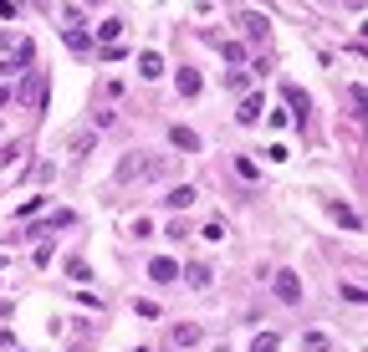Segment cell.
Masks as SVG:
<instances>
[{
	"label": "cell",
	"mask_w": 368,
	"mask_h": 352,
	"mask_svg": "<svg viewBox=\"0 0 368 352\" xmlns=\"http://www.w3.org/2000/svg\"><path fill=\"white\" fill-rule=\"evenodd\" d=\"M134 311H138V317H149V322H154V317H159V302H134Z\"/></svg>",
	"instance_id": "603a6c76"
},
{
	"label": "cell",
	"mask_w": 368,
	"mask_h": 352,
	"mask_svg": "<svg viewBox=\"0 0 368 352\" xmlns=\"http://www.w3.org/2000/svg\"><path fill=\"white\" fill-rule=\"evenodd\" d=\"M184 276H190V286H194V291H210V266H200V260H194V266L184 271Z\"/></svg>",
	"instance_id": "9a60e30c"
},
{
	"label": "cell",
	"mask_w": 368,
	"mask_h": 352,
	"mask_svg": "<svg viewBox=\"0 0 368 352\" xmlns=\"http://www.w3.org/2000/svg\"><path fill=\"white\" fill-rule=\"evenodd\" d=\"M220 57H226V61H241L246 51H241V41H226V46H220Z\"/></svg>",
	"instance_id": "7402d4cb"
},
{
	"label": "cell",
	"mask_w": 368,
	"mask_h": 352,
	"mask_svg": "<svg viewBox=\"0 0 368 352\" xmlns=\"http://www.w3.org/2000/svg\"><path fill=\"white\" fill-rule=\"evenodd\" d=\"M67 276H72V281H92V271H87V260H82V255H72V260H67Z\"/></svg>",
	"instance_id": "e0dca14e"
},
{
	"label": "cell",
	"mask_w": 368,
	"mask_h": 352,
	"mask_svg": "<svg viewBox=\"0 0 368 352\" xmlns=\"http://www.w3.org/2000/svg\"><path fill=\"white\" fill-rule=\"evenodd\" d=\"M10 317H16V306H10V302H0V322H10Z\"/></svg>",
	"instance_id": "d4e9b609"
},
{
	"label": "cell",
	"mask_w": 368,
	"mask_h": 352,
	"mask_svg": "<svg viewBox=\"0 0 368 352\" xmlns=\"http://www.w3.org/2000/svg\"><path fill=\"white\" fill-rule=\"evenodd\" d=\"M169 337H174V347H194V342H200V337H205V332H200V327H194V322H179V327H174V332H169Z\"/></svg>",
	"instance_id": "7c38bea8"
},
{
	"label": "cell",
	"mask_w": 368,
	"mask_h": 352,
	"mask_svg": "<svg viewBox=\"0 0 368 352\" xmlns=\"http://www.w3.org/2000/svg\"><path fill=\"white\" fill-rule=\"evenodd\" d=\"M138 77H149V82L164 77V57H159V51H138Z\"/></svg>",
	"instance_id": "30bf717a"
},
{
	"label": "cell",
	"mask_w": 368,
	"mask_h": 352,
	"mask_svg": "<svg viewBox=\"0 0 368 352\" xmlns=\"http://www.w3.org/2000/svg\"><path fill=\"white\" fill-rule=\"evenodd\" d=\"M200 235H205V240H226V219H210Z\"/></svg>",
	"instance_id": "44dd1931"
},
{
	"label": "cell",
	"mask_w": 368,
	"mask_h": 352,
	"mask_svg": "<svg viewBox=\"0 0 368 352\" xmlns=\"http://www.w3.org/2000/svg\"><path fill=\"white\" fill-rule=\"evenodd\" d=\"M118 36H123V21H102L98 26V41L102 46H118Z\"/></svg>",
	"instance_id": "5bb4252c"
},
{
	"label": "cell",
	"mask_w": 368,
	"mask_h": 352,
	"mask_svg": "<svg viewBox=\"0 0 368 352\" xmlns=\"http://www.w3.org/2000/svg\"><path fill=\"white\" fill-rule=\"evenodd\" d=\"M271 291H276V302H282V306H297V302H302L297 271H276V276H271Z\"/></svg>",
	"instance_id": "7a4b0ae2"
},
{
	"label": "cell",
	"mask_w": 368,
	"mask_h": 352,
	"mask_svg": "<svg viewBox=\"0 0 368 352\" xmlns=\"http://www.w3.org/2000/svg\"><path fill=\"white\" fill-rule=\"evenodd\" d=\"M327 210H333V219H338V225H343V230H363V219H358V210H348L343 199H333V204H327Z\"/></svg>",
	"instance_id": "8fae6325"
},
{
	"label": "cell",
	"mask_w": 368,
	"mask_h": 352,
	"mask_svg": "<svg viewBox=\"0 0 368 352\" xmlns=\"http://www.w3.org/2000/svg\"><path fill=\"white\" fill-rule=\"evenodd\" d=\"M67 46H72V51H87V46H92V36L82 31V26H72V31H67Z\"/></svg>",
	"instance_id": "ac0fdd59"
},
{
	"label": "cell",
	"mask_w": 368,
	"mask_h": 352,
	"mask_svg": "<svg viewBox=\"0 0 368 352\" xmlns=\"http://www.w3.org/2000/svg\"><path fill=\"white\" fill-rule=\"evenodd\" d=\"M226 87H230V92H246V87H251V72H241V67H235V72L226 77Z\"/></svg>",
	"instance_id": "d6986e66"
},
{
	"label": "cell",
	"mask_w": 368,
	"mask_h": 352,
	"mask_svg": "<svg viewBox=\"0 0 368 352\" xmlns=\"http://www.w3.org/2000/svg\"><path fill=\"white\" fill-rule=\"evenodd\" d=\"M282 97H286V113H292L297 123H307V113H312V97L302 92L297 82H286V87H282Z\"/></svg>",
	"instance_id": "3957f363"
},
{
	"label": "cell",
	"mask_w": 368,
	"mask_h": 352,
	"mask_svg": "<svg viewBox=\"0 0 368 352\" xmlns=\"http://www.w3.org/2000/svg\"><path fill=\"white\" fill-rule=\"evenodd\" d=\"M179 97H200V72L194 67H179Z\"/></svg>",
	"instance_id": "4fadbf2b"
},
{
	"label": "cell",
	"mask_w": 368,
	"mask_h": 352,
	"mask_svg": "<svg viewBox=\"0 0 368 352\" xmlns=\"http://www.w3.org/2000/svg\"><path fill=\"white\" fill-rule=\"evenodd\" d=\"M164 174V159H154V153H128L123 164H118V184H134V179H159Z\"/></svg>",
	"instance_id": "6da1fadb"
},
{
	"label": "cell",
	"mask_w": 368,
	"mask_h": 352,
	"mask_svg": "<svg viewBox=\"0 0 368 352\" xmlns=\"http://www.w3.org/2000/svg\"><path fill=\"white\" fill-rule=\"evenodd\" d=\"M276 347H282L276 332H256V342H251V352H276Z\"/></svg>",
	"instance_id": "2e32d148"
},
{
	"label": "cell",
	"mask_w": 368,
	"mask_h": 352,
	"mask_svg": "<svg viewBox=\"0 0 368 352\" xmlns=\"http://www.w3.org/2000/svg\"><path fill=\"white\" fill-rule=\"evenodd\" d=\"M169 143H174V148H184V153H194V148H200V133H194V128H169Z\"/></svg>",
	"instance_id": "9c48e42d"
},
{
	"label": "cell",
	"mask_w": 368,
	"mask_h": 352,
	"mask_svg": "<svg viewBox=\"0 0 368 352\" xmlns=\"http://www.w3.org/2000/svg\"><path fill=\"white\" fill-rule=\"evenodd\" d=\"M194 199H200V189H194V184H174V189L164 194V204H169V210H190Z\"/></svg>",
	"instance_id": "52a82bcc"
},
{
	"label": "cell",
	"mask_w": 368,
	"mask_h": 352,
	"mask_svg": "<svg viewBox=\"0 0 368 352\" xmlns=\"http://www.w3.org/2000/svg\"><path fill=\"white\" fill-rule=\"evenodd\" d=\"M235 26H241L251 41H266V31H271V21L261 16V10H241V16H235Z\"/></svg>",
	"instance_id": "277c9868"
},
{
	"label": "cell",
	"mask_w": 368,
	"mask_h": 352,
	"mask_svg": "<svg viewBox=\"0 0 368 352\" xmlns=\"http://www.w3.org/2000/svg\"><path fill=\"white\" fill-rule=\"evenodd\" d=\"M302 347H307V352H327V332H307V337H302Z\"/></svg>",
	"instance_id": "ffe728a7"
},
{
	"label": "cell",
	"mask_w": 368,
	"mask_h": 352,
	"mask_svg": "<svg viewBox=\"0 0 368 352\" xmlns=\"http://www.w3.org/2000/svg\"><path fill=\"white\" fill-rule=\"evenodd\" d=\"M16 10H21V0H0V21H10Z\"/></svg>",
	"instance_id": "cb8c5ba5"
},
{
	"label": "cell",
	"mask_w": 368,
	"mask_h": 352,
	"mask_svg": "<svg viewBox=\"0 0 368 352\" xmlns=\"http://www.w3.org/2000/svg\"><path fill=\"white\" fill-rule=\"evenodd\" d=\"M21 102H31V108H42V102H46V77H42V72H31V77H26Z\"/></svg>",
	"instance_id": "8992f818"
},
{
	"label": "cell",
	"mask_w": 368,
	"mask_h": 352,
	"mask_svg": "<svg viewBox=\"0 0 368 352\" xmlns=\"http://www.w3.org/2000/svg\"><path fill=\"white\" fill-rule=\"evenodd\" d=\"M261 113H266V102H261V92H251V97H241V113H235V117L251 128V123H261Z\"/></svg>",
	"instance_id": "ba28073f"
},
{
	"label": "cell",
	"mask_w": 368,
	"mask_h": 352,
	"mask_svg": "<svg viewBox=\"0 0 368 352\" xmlns=\"http://www.w3.org/2000/svg\"><path fill=\"white\" fill-rule=\"evenodd\" d=\"M149 281H159V286H174V281H179V260H169V255L149 260Z\"/></svg>",
	"instance_id": "5b68a950"
},
{
	"label": "cell",
	"mask_w": 368,
	"mask_h": 352,
	"mask_svg": "<svg viewBox=\"0 0 368 352\" xmlns=\"http://www.w3.org/2000/svg\"><path fill=\"white\" fill-rule=\"evenodd\" d=\"M92 6H98V0H92Z\"/></svg>",
	"instance_id": "484cf974"
}]
</instances>
